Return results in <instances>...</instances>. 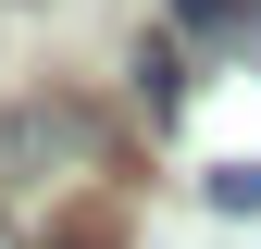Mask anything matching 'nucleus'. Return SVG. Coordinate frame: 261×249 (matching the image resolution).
<instances>
[{
	"label": "nucleus",
	"mask_w": 261,
	"mask_h": 249,
	"mask_svg": "<svg viewBox=\"0 0 261 249\" xmlns=\"http://www.w3.org/2000/svg\"><path fill=\"white\" fill-rule=\"evenodd\" d=\"M199 200L224 212V225H261V162H212V175H199Z\"/></svg>",
	"instance_id": "nucleus-3"
},
{
	"label": "nucleus",
	"mask_w": 261,
	"mask_h": 249,
	"mask_svg": "<svg viewBox=\"0 0 261 249\" xmlns=\"http://www.w3.org/2000/svg\"><path fill=\"white\" fill-rule=\"evenodd\" d=\"M187 25H249V0H174Z\"/></svg>",
	"instance_id": "nucleus-4"
},
{
	"label": "nucleus",
	"mask_w": 261,
	"mask_h": 249,
	"mask_svg": "<svg viewBox=\"0 0 261 249\" xmlns=\"http://www.w3.org/2000/svg\"><path fill=\"white\" fill-rule=\"evenodd\" d=\"M124 75H137V112H149V124L187 112V62H174V38H137V62H124Z\"/></svg>",
	"instance_id": "nucleus-2"
},
{
	"label": "nucleus",
	"mask_w": 261,
	"mask_h": 249,
	"mask_svg": "<svg viewBox=\"0 0 261 249\" xmlns=\"http://www.w3.org/2000/svg\"><path fill=\"white\" fill-rule=\"evenodd\" d=\"M87 175V162H100V137H87V124L75 112H50V100H25V112H0V175Z\"/></svg>",
	"instance_id": "nucleus-1"
},
{
	"label": "nucleus",
	"mask_w": 261,
	"mask_h": 249,
	"mask_svg": "<svg viewBox=\"0 0 261 249\" xmlns=\"http://www.w3.org/2000/svg\"><path fill=\"white\" fill-rule=\"evenodd\" d=\"M0 249H13V225H0Z\"/></svg>",
	"instance_id": "nucleus-5"
}]
</instances>
